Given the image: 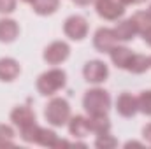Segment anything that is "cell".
I'll return each instance as SVG.
<instances>
[{
	"instance_id": "cell-1",
	"label": "cell",
	"mask_w": 151,
	"mask_h": 149,
	"mask_svg": "<svg viewBox=\"0 0 151 149\" xmlns=\"http://www.w3.org/2000/svg\"><path fill=\"white\" fill-rule=\"evenodd\" d=\"M65 84H67V74H65V70H62L58 67L42 72L37 77V82H35L37 91L44 97H53L56 91L65 88Z\"/></svg>"
},
{
	"instance_id": "cell-2",
	"label": "cell",
	"mask_w": 151,
	"mask_h": 149,
	"mask_svg": "<svg viewBox=\"0 0 151 149\" xmlns=\"http://www.w3.org/2000/svg\"><path fill=\"white\" fill-rule=\"evenodd\" d=\"M83 107L88 112V116L107 114L111 109V95L104 88H91L83 97Z\"/></svg>"
},
{
	"instance_id": "cell-3",
	"label": "cell",
	"mask_w": 151,
	"mask_h": 149,
	"mask_svg": "<svg viewBox=\"0 0 151 149\" xmlns=\"http://www.w3.org/2000/svg\"><path fill=\"white\" fill-rule=\"evenodd\" d=\"M72 112H70V105L65 98L55 97L47 102L46 109H44V117L49 125L53 126H65L70 119Z\"/></svg>"
},
{
	"instance_id": "cell-4",
	"label": "cell",
	"mask_w": 151,
	"mask_h": 149,
	"mask_svg": "<svg viewBox=\"0 0 151 149\" xmlns=\"http://www.w3.org/2000/svg\"><path fill=\"white\" fill-rule=\"evenodd\" d=\"M83 75L84 81L90 84H102L109 77V67L102 60H90L83 67Z\"/></svg>"
},
{
	"instance_id": "cell-5",
	"label": "cell",
	"mask_w": 151,
	"mask_h": 149,
	"mask_svg": "<svg viewBox=\"0 0 151 149\" xmlns=\"http://www.w3.org/2000/svg\"><path fill=\"white\" fill-rule=\"evenodd\" d=\"M69 54H70V46L63 40H55L49 46H46L42 58L47 65H60L69 58Z\"/></svg>"
},
{
	"instance_id": "cell-6",
	"label": "cell",
	"mask_w": 151,
	"mask_h": 149,
	"mask_svg": "<svg viewBox=\"0 0 151 149\" xmlns=\"http://www.w3.org/2000/svg\"><path fill=\"white\" fill-rule=\"evenodd\" d=\"M95 11L107 21H118L125 14V5L119 0H95Z\"/></svg>"
},
{
	"instance_id": "cell-7",
	"label": "cell",
	"mask_w": 151,
	"mask_h": 149,
	"mask_svg": "<svg viewBox=\"0 0 151 149\" xmlns=\"http://www.w3.org/2000/svg\"><path fill=\"white\" fill-rule=\"evenodd\" d=\"M63 34L70 40H83V39L88 35V21L86 18L74 14V16H69L63 23Z\"/></svg>"
},
{
	"instance_id": "cell-8",
	"label": "cell",
	"mask_w": 151,
	"mask_h": 149,
	"mask_svg": "<svg viewBox=\"0 0 151 149\" xmlns=\"http://www.w3.org/2000/svg\"><path fill=\"white\" fill-rule=\"evenodd\" d=\"M118 37L114 34L113 28H107V27H102L95 32L93 35V47L99 51V53H111L114 46H118Z\"/></svg>"
},
{
	"instance_id": "cell-9",
	"label": "cell",
	"mask_w": 151,
	"mask_h": 149,
	"mask_svg": "<svg viewBox=\"0 0 151 149\" xmlns=\"http://www.w3.org/2000/svg\"><path fill=\"white\" fill-rule=\"evenodd\" d=\"M116 112L123 117H134L139 112V104H137V97H134L132 93H121L116 98Z\"/></svg>"
},
{
	"instance_id": "cell-10",
	"label": "cell",
	"mask_w": 151,
	"mask_h": 149,
	"mask_svg": "<svg viewBox=\"0 0 151 149\" xmlns=\"http://www.w3.org/2000/svg\"><path fill=\"white\" fill-rule=\"evenodd\" d=\"M11 121H12L14 126L23 128V126H27V125L35 121V112L32 111L28 105H18V107H14L11 111Z\"/></svg>"
},
{
	"instance_id": "cell-11",
	"label": "cell",
	"mask_w": 151,
	"mask_h": 149,
	"mask_svg": "<svg viewBox=\"0 0 151 149\" xmlns=\"http://www.w3.org/2000/svg\"><path fill=\"white\" fill-rule=\"evenodd\" d=\"M21 74V67L14 58H0V81L11 82Z\"/></svg>"
},
{
	"instance_id": "cell-12",
	"label": "cell",
	"mask_w": 151,
	"mask_h": 149,
	"mask_svg": "<svg viewBox=\"0 0 151 149\" xmlns=\"http://www.w3.org/2000/svg\"><path fill=\"white\" fill-rule=\"evenodd\" d=\"M19 35V27L11 18H0V42L11 44Z\"/></svg>"
},
{
	"instance_id": "cell-13",
	"label": "cell",
	"mask_w": 151,
	"mask_h": 149,
	"mask_svg": "<svg viewBox=\"0 0 151 149\" xmlns=\"http://www.w3.org/2000/svg\"><path fill=\"white\" fill-rule=\"evenodd\" d=\"M67 126H69L70 135L76 137V139H83V137H86V135L91 133V132H90L88 117H84V116H70Z\"/></svg>"
},
{
	"instance_id": "cell-14",
	"label": "cell",
	"mask_w": 151,
	"mask_h": 149,
	"mask_svg": "<svg viewBox=\"0 0 151 149\" xmlns=\"http://www.w3.org/2000/svg\"><path fill=\"white\" fill-rule=\"evenodd\" d=\"M113 30H114V34H116V37H118V40H121V42H130L137 35V28H135L132 18L118 21V25L114 27Z\"/></svg>"
},
{
	"instance_id": "cell-15",
	"label": "cell",
	"mask_w": 151,
	"mask_h": 149,
	"mask_svg": "<svg viewBox=\"0 0 151 149\" xmlns=\"http://www.w3.org/2000/svg\"><path fill=\"white\" fill-rule=\"evenodd\" d=\"M132 54H134V53H132L127 46H119V44L114 46L113 49H111V53H109L113 65H116L118 69H125V70H127V67H128V62H130Z\"/></svg>"
},
{
	"instance_id": "cell-16",
	"label": "cell",
	"mask_w": 151,
	"mask_h": 149,
	"mask_svg": "<svg viewBox=\"0 0 151 149\" xmlns=\"http://www.w3.org/2000/svg\"><path fill=\"white\" fill-rule=\"evenodd\" d=\"M88 123H90V132L95 133V135L109 133L111 132V121H109L107 114H93V116H88Z\"/></svg>"
},
{
	"instance_id": "cell-17",
	"label": "cell",
	"mask_w": 151,
	"mask_h": 149,
	"mask_svg": "<svg viewBox=\"0 0 151 149\" xmlns=\"http://www.w3.org/2000/svg\"><path fill=\"white\" fill-rule=\"evenodd\" d=\"M30 5H32V11L39 16H51L58 11L60 0H34Z\"/></svg>"
},
{
	"instance_id": "cell-18",
	"label": "cell",
	"mask_w": 151,
	"mask_h": 149,
	"mask_svg": "<svg viewBox=\"0 0 151 149\" xmlns=\"http://www.w3.org/2000/svg\"><path fill=\"white\" fill-rule=\"evenodd\" d=\"M148 69H151L150 56H146V54H132V58L128 62V67H127L128 72H132V74H144Z\"/></svg>"
},
{
	"instance_id": "cell-19",
	"label": "cell",
	"mask_w": 151,
	"mask_h": 149,
	"mask_svg": "<svg viewBox=\"0 0 151 149\" xmlns=\"http://www.w3.org/2000/svg\"><path fill=\"white\" fill-rule=\"evenodd\" d=\"M56 140H58V135H56L51 128H42V126H40L35 144L42 146V148H55V146H56Z\"/></svg>"
},
{
	"instance_id": "cell-20",
	"label": "cell",
	"mask_w": 151,
	"mask_h": 149,
	"mask_svg": "<svg viewBox=\"0 0 151 149\" xmlns=\"http://www.w3.org/2000/svg\"><path fill=\"white\" fill-rule=\"evenodd\" d=\"M132 21L137 28V34H142L144 30H148L151 27V16L148 11H139L132 16Z\"/></svg>"
},
{
	"instance_id": "cell-21",
	"label": "cell",
	"mask_w": 151,
	"mask_h": 149,
	"mask_svg": "<svg viewBox=\"0 0 151 149\" xmlns=\"http://www.w3.org/2000/svg\"><path fill=\"white\" fill-rule=\"evenodd\" d=\"M39 130H40V126L34 121V123H30V125H27V126L19 128V135H21V139H23L25 142H30V144H32V142H35V140H37Z\"/></svg>"
},
{
	"instance_id": "cell-22",
	"label": "cell",
	"mask_w": 151,
	"mask_h": 149,
	"mask_svg": "<svg viewBox=\"0 0 151 149\" xmlns=\"http://www.w3.org/2000/svg\"><path fill=\"white\" fill-rule=\"evenodd\" d=\"M0 146H14V130L4 123H0Z\"/></svg>"
},
{
	"instance_id": "cell-23",
	"label": "cell",
	"mask_w": 151,
	"mask_h": 149,
	"mask_svg": "<svg viewBox=\"0 0 151 149\" xmlns=\"http://www.w3.org/2000/svg\"><path fill=\"white\" fill-rule=\"evenodd\" d=\"M116 146H118V140L111 133H100L95 139V148L99 149H111V148H116Z\"/></svg>"
},
{
	"instance_id": "cell-24",
	"label": "cell",
	"mask_w": 151,
	"mask_h": 149,
	"mask_svg": "<svg viewBox=\"0 0 151 149\" xmlns=\"http://www.w3.org/2000/svg\"><path fill=\"white\" fill-rule=\"evenodd\" d=\"M137 104H139V112H142L146 116H151V90L142 91L137 97Z\"/></svg>"
},
{
	"instance_id": "cell-25",
	"label": "cell",
	"mask_w": 151,
	"mask_h": 149,
	"mask_svg": "<svg viewBox=\"0 0 151 149\" xmlns=\"http://www.w3.org/2000/svg\"><path fill=\"white\" fill-rule=\"evenodd\" d=\"M16 11V0H0V14L7 16Z\"/></svg>"
},
{
	"instance_id": "cell-26",
	"label": "cell",
	"mask_w": 151,
	"mask_h": 149,
	"mask_svg": "<svg viewBox=\"0 0 151 149\" xmlns=\"http://www.w3.org/2000/svg\"><path fill=\"white\" fill-rule=\"evenodd\" d=\"M142 137H144V140H146V142H150V144H151V123H150V125H146V126L142 128Z\"/></svg>"
},
{
	"instance_id": "cell-27",
	"label": "cell",
	"mask_w": 151,
	"mask_h": 149,
	"mask_svg": "<svg viewBox=\"0 0 151 149\" xmlns=\"http://www.w3.org/2000/svg\"><path fill=\"white\" fill-rule=\"evenodd\" d=\"M141 35H142V40H144V42H146V44L151 47V27L148 28V30H144Z\"/></svg>"
},
{
	"instance_id": "cell-28",
	"label": "cell",
	"mask_w": 151,
	"mask_h": 149,
	"mask_svg": "<svg viewBox=\"0 0 151 149\" xmlns=\"http://www.w3.org/2000/svg\"><path fill=\"white\" fill-rule=\"evenodd\" d=\"M125 148H142V144L141 142H135V140H130V142L125 144Z\"/></svg>"
},
{
	"instance_id": "cell-29",
	"label": "cell",
	"mask_w": 151,
	"mask_h": 149,
	"mask_svg": "<svg viewBox=\"0 0 151 149\" xmlns=\"http://www.w3.org/2000/svg\"><path fill=\"white\" fill-rule=\"evenodd\" d=\"M76 5H88V4H91V2H95V0H72Z\"/></svg>"
},
{
	"instance_id": "cell-30",
	"label": "cell",
	"mask_w": 151,
	"mask_h": 149,
	"mask_svg": "<svg viewBox=\"0 0 151 149\" xmlns=\"http://www.w3.org/2000/svg\"><path fill=\"white\" fill-rule=\"evenodd\" d=\"M119 2H121L125 7H127V5H130V4H134V0H119Z\"/></svg>"
},
{
	"instance_id": "cell-31",
	"label": "cell",
	"mask_w": 151,
	"mask_h": 149,
	"mask_svg": "<svg viewBox=\"0 0 151 149\" xmlns=\"http://www.w3.org/2000/svg\"><path fill=\"white\" fill-rule=\"evenodd\" d=\"M142 2H146V0H134V4H142Z\"/></svg>"
},
{
	"instance_id": "cell-32",
	"label": "cell",
	"mask_w": 151,
	"mask_h": 149,
	"mask_svg": "<svg viewBox=\"0 0 151 149\" xmlns=\"http://www.w3.org/2000/svg\"><path fill=\"white\" fill-rule=\"evenodd\" d=\"M21 2H25V4H32L34 0H21Z\"/></svg>"
},
{
	"instance_id": "cell-33",
	"label": "cell",
	"mask_w": 151,
	"mask_h": 149,
	"mask_svg": "<svg viewBox=\"0 0 151 149\" xmlns=\"http://www.w3.org/2000/svg\"><path fill=\"white\" fill-rule=\"evenodd\" d=\"M148 12H150V16H151V5H150V9H148Z\"/></svg>"
},
{
	"instance_id": "cell-34",
	"label": "cell",
	"mask_w": 151,
	"mask_h": 149,
	"mask_svg": "<svg viewBox=\"0 0 151 149\" xmlns=\"http://www.w3.org/2000/svg\"><path fill=\"white\" fill-rule=\"evenodd\" d=\"M150 63H151V56H150Z\"/></svg>"
}]
</instances>
